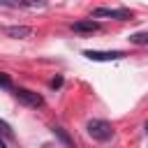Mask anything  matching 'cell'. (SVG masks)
Segmentation results:
<instances>
[{
  "instance_id": "30bf717a",
  "label": "cell",
  "mask_w": 148,
  "mask_h": 148,
  "mask_svg": "<svg viewBox=\"0 0 148 148\" xmlns=\"http://www.w3.org/2000/svg\"><path fill=\"white\" fill-rule=\"evenodd\" d=\"M0 88H12V79L5 72H0Z\"/></svg>"
},
{
  "instance_id": "52a82bcc",
  "label": "cell",
  "mask_w": 148,
  "mask_h": 148,
  "mask_svg": "<svg viewBox=\"0 0 148 148\" xmlns=\"http://www.w3.org/2000/svg\"><path fill=\"white\" fill-rule=\"evenodd\" d=\"M51 132L56 134V139H60V141L65 143V148H74V141L69 139V134H67V132H65L60 125H53V127H51Z\"/></svg>"
},
{
  "instance_id": "7a4b0ae2",
  "label": "cell",
  "mask_w": 148,
  "mask_h": 148,
  "mask_svg": "<svg viewBox=\"0 0 148 148\" xmlns=\"http://www.w3.org/2000/svg\"><path fill=\"white\" fill-rule=\"evenodd\" d=\"M90 18H118V21H127L132 18V12L125 7H95L90 12Z\"/></svg>"
},
{
  "instance_id": "6da1fadb",
  "label": "cell",
  "mask_w": 148,
  "mask_h": 148,
  "mask_svg": "<svg viewBox=\"0 0 148 148\" xmlns=\"http://www.w3.org/2000/svg\"><path fill=\"white\" fill-rule=\"evenodd\" d=\"M86 130H88V136H90V139H95V141H99V143H104V141H111V139H113V125H111L109 120L92 118V120H88Z\"/></svg>"
},
{
  "instance_id": "277c9868",
  "label": "cell",
  "mask_w": 148,
  "mask_h": 148,
  "mask_svg": "<svg viewBox=\"0 0 148 148\" xmlns=\"http://www.w3.org/2000/svg\"><path fill=\"white\" fill-rule=\"evenodd\" d=\"M83 56L92 62H111V60H123L125 51H83Z\"/></svg>"
},
{
  "instance_id": "5b68a950",
  "label": "cell",
  "mask_w": 148,
  "mask_h": 148,
  "mask_svg": "<svg viewBox=\"0 0 148 148\" xmlns=\"http://www.w3.org/2000/svg\"><path fill=\"white\" fill-rule=\"evenodd\" d=\"M69 28H72V32H76V35H92V32H97L102 25H99V21H92V18H81V21H74Z\"/></svg>"
},
{
  "instance_id": "8fae6325",
  "label": "cell",
  "mask_w": 148,
  "mask_h": 148,
  "mask_svg": "<svg viewBox=\"0 0 148 148\" xmlns=\"http://www.w3.org/2000/svg\"><path fill=\"white\" fill-rule=\"evenodd\" d=\"M60 86H62V79H60V76H58V79H53V81H51V88H60Z\"/></svg>"
},
{
  "instance_id": "ba28073f",
  "label": "cell",
  "mask_w": 148,
  "mask_h": 148,
  "mask_svg": "<svg viewBox=\"0 0 148 148\" xmlns=\"http://www.w3.org/2000/svg\"><path fill=\"white\" fill-rule=\"evenodd\" d=\"M130 42L143 46V44H148V32H134V35H130Z\"/></svg>"
},
{
  "instance_id": "7c38bea8",
  "label": "cell",
  "mask_w": 148,
  "mask_h": 148,
  "mask_svg": "<svg viewBox=\"0 0 148 148\" xmlns=\"http://www.w3.org/2000/svg\"><path fill=\"white\" fill-rule=\"evenodd\" d=\"M143 130H146V134H148V120H146V125H143Z\"/></svg>"
},
{
  "instance_id": "8992f818",
  "label": "cell",
  "mask_w": 148,
  "mask_h": 148,
  "mask_svg": "<svg viewBox=\"0 0 148 148\" xmlns=\"http://www.w3.org/2000/svg\"><path fill=\"white\" fill-rule=\"evenodd\" d=\"M5 32L9 35V37H16V39H23V37H28L32 30L28 28V25H7L5 28Z\"/></svg>"
},
{
  "instance_id": "3957f363",
  "label": "cell",
  "mask_w": 148,
  "mask_h": 148,
  "mask_svg": "<svg viewBox=\"0 0 148 148\" xmlns=\"http://www.w3.org/2000/svg\"><path fill=\"white\" fill-rule=\"evenodd\" d=\"M14 97L18 102H23L25 106H32V109H42L44 106V97L39 92L28 90V88H14Z\"/></svg>"
},
{
  "instance_id": "9c48e42d",
  "label": "cell",
  "mask_w": 148,
  "mask_h": 148,
  "mask_svg": "<svg viewBox=\"0 0 148 148\" xmlns=\"http://www.w3.org/2000/svg\"><path fill=\"white\" fill-rule=\"evenodd\" d=\"M0 136H2V139H9V141L14 139V132H12V127H9L5 120H0Z\"/></svg>"
}]
</instances>
